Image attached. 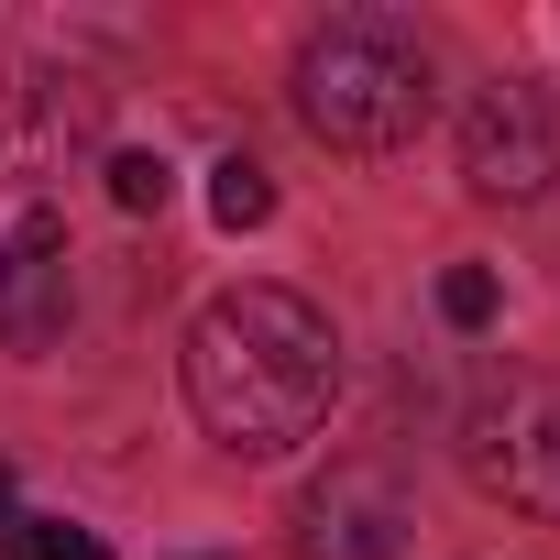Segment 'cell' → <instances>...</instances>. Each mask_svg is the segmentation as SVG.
I'll return each instance as SVG.
<instances>
[{
    "label": "cell",
    "mask_w": 560,
    "mask_h": 560,
    "mask_svg": "<svg viewBox=\"0 0 560 560\" xmlns=\"http://www.w3.org/2000/svg\"><path fill=\"white\" fill-rule=\"evenodd\" d=\"M341 396V341L298 287H231L198 308L187 330V407L220 451L242 462H287L298 440H319Z\"/></svg>",
    "instance_id": "6da1fadb"
},
{
    "label": "cell",
    "mask_w": 560,
    "mask_h": 560,
    "mask_svg": "<svg viewBox=\"0 0 560 560\" xmlns=\"http://www.w3.org/2000/svg\"><path fill=\"white\" fill-rule=\"evenodd\" d=\"M440 110L429 89V45L385 12H341L298 45V121L330 143V154H396L418 143Z\"/></svg>",
    "instance_id": "7a4b0ae2"
},
{
    "label": "cell",
    "mask_w": 560,
    "mask_h": 560,
    "mask_svg": "<svg viewBox=\"0 0 560 560\" xmlns=\"http://www.w3.org/2000/svg\"><path fill=\"white\" fill-rule=\"evenodd\" d=\"M462 472L494 505L560 527V385L549 374H483V396L462 407Z\"/></svg>",
    "instance_id": "3957f363"
},
{
    "label": "cell",
    "mask_w": 560,
    "mask_h": 560,
    "mask_svg": "<svg viewBox=\"0 0 560 560\" xmlns=\"http://www.w3.org/2000/svg\"><path fill=\"white\" fill-rule=\"evenodd\" d=\"M462 176H472L483 198H505V209H538V198L560 187V110H549V89L494 78V89L462 110Z\"/></svg>",
    "instance_id": "277c9868"
},
{
    "label": "cell",
    "mask_w": 560,
    "mask_h": 560,
    "mask_svg": "<svg viewBox=\"0 0 560 560\" xmlns=\"http://www.w3.org/2000/svg\"><path fill=\"white\" fill-rule=\"evenodd\" d=\"M298 560H407V494L374 462H341L298 505Z\"/></svg>",
    "instance_id": "5b68a950"
},
{
    "label": "cell",
    "mask_w": 560,
    "mask_h": 560,
    "mask_svg": "<svg viewBox=\"0 0 560 560\" xmlns=\"http://www.w3.org/2000/svg\"><path fill=\"white\" fill-rule=\"evenodd\" d=\"M100 132V89L89 78H12L0 89V176H23V187H45V176H67V154Z\"/></svg>",
    "instance_id": "8992f818"
},
{
    "label": "cell",
    "mask_w": 560,
    "mask_h": 560,
    "mask_svg": "<svg viewBox=\"0 0 560 560\" xmlns=\"http://www.w3.org/2000/svg\"><path fill=\"white\" fill-rule=\"evenodd\" d=\"M67 330V231L56 209H12L0 220V341L45 352Z\"/></svg>",
    "instance_id": "52a82bcc"
},
{
    "label": "cell",
    "mask_w": 560,
    "mask_h": 560,
    "mask_svg": "<svg viewBox=\"0 0 560 560\" xmlns=\"http://www.w3.org/2000/svg\"><path fill=\"white\" fill-rule=\"evenodd\" d=\"M209 220H220V231H264V220H275V176H264L253 154L209 165Z\"/></svg>",
    "instance_id": "ba28073f"
},
{
    "label": "cell",
    "mask_w": 560,
    "mask_h": 560,
    "mask_svg": "<svg viewBox=\"0 0 560 560\" xmlns=\"http://www.w3.org/2000/svg\"><path fill=\"white\" fill-rule=\"evenodd\" d=\"M12 560H110V549L67 516H12Z\"/></svg>",
    "instance_id": "9c48e42d"
},
{
    "label": "cell",
    "mask_w": 560,
    "mask_h": 560,
    "mask_svg": "<svg viewBox=\"0 0 560 560\" xmlns=\"http://www.w3.org/2000/svg\"><path fill=\"white\" fill-rule=\"evenodd\" d=\"M110 198L143 220V209H165V198H176V165H165V154H110Z\"/></svg>",
    "instance_id": "30bf717a"
},
{
    "label": "cell",
    "mask_w": 560,
    "mask_h": 560,
    "mask_svg": "<svg viewBox=\"0 0 560 560\" xmlns=\"http://www.w3.org/2000/svg\"><path fill=\"white\" fill-rule=\"evenodd\" d=\"M440 319H451V330H483V319H494V275H483V264H451V275H440Z\"/></svg>",
    "instance_id": "8fae6325"
},
{
    "label": "cell",
    "mask_w": 560,
    "mask_h": 560,
    "mask_svg": "<svg viewBox=\"0 0 560 560\" xmlns=\"http://www.w3.org/2000/svg\"><path fill=\"white\" fill-rule=\"evenodd\" d=\"M0 538H12V462H0Z\"/></svg>",
    "instance_id": "7c38bea8"
}]
</instances>
